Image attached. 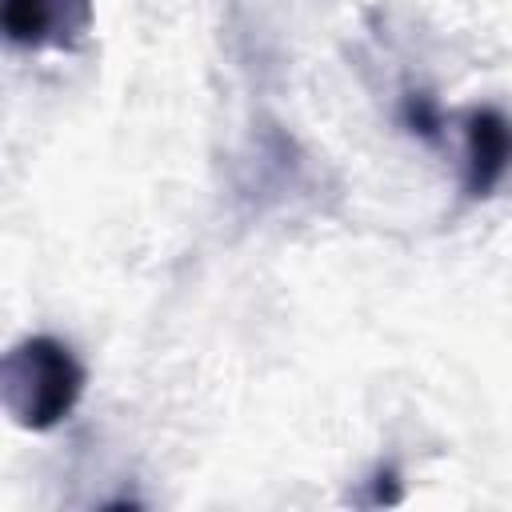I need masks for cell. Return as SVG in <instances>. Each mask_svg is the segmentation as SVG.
<instances>
[{"mask_svg":"<svg viewBox=\"0 0 512 512\" xmlns=\"http://www.w3.org/2000/svg\"><path fill=\"white\" fill-rule=\"evenodd\" d=\"M404 116H408V124H416L424 136H432V132H436V112H432L428 96H408V104H404Z\"/></svg>","mask_w":512,"mask_h":512,"instance_id":"4","label":"cell"},{"mask_svg":"<svg viewBox=\"0 0 512 512\" xmlns=\"http://www.w3.org/2000/svg\"><path fill=\"white\" fill-rule=\"evenodd\" d=\"M88 0H4V32L12 44H60L88 28Z\"/></svg>","mask_w":512,"mask_h":512,"instance_id":"2","label":"cell"},{"mask_svg":"<svg viewBox=\"0 0 512 512\" xmlns=\"http://www.w3.org/2000/svg\"><path fill=\"white\" fill-rule=\"evenodd\" d=\"M512 164V128L500 112L480 108L468 116V192L484 196Z\"/></svg>","mask_w":512,"mask_h":512,"instance_id":"3","label":"cell"},{"mask_svg":"<svg viewBox=\"0 0 512 512\" xmlns=\"http://www.w3.org/2000/svg\"><path fill=\"white\" fill-rule=\"evenodd\" d=\"M8 408L24 428H52L72 412L84 388V372L72 360L68 344L52 336H32L12 348L4 364Z\"/></svg>","mask_w":512,"mask_h":512,"instance_id":"1","label":"cell"}]
</instances>
